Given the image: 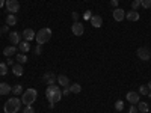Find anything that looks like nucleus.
I'll use <instances>...</instances> for the list:
<instances>
[{
    "mask_svg": "<svg viewBox=\"0 0 151 113\" xmlns=\"http://www.w3.org/2000/svg\"><path fill=\"white\" fill-rule=\"evenodd\" d=\"M115 109H116L118 112H121V110L124 109V101H121V99H118V101L115 103Z\"/></svg>",
    "mask_w": 151,
    "mask_h": 113,
    "instance_id": "bb28decb",
    "label": "nucleus"
},
{
    "mask_svg": "<svg viewBox=\"0 0 151 113\" xmlns=\"http://www.w3.org/2000/svg\"><path fill=\"white\" fill-rule=\"evenodd\" d=\"M20 109H21V99H18L17 97L9 98L8 101L5 103V106H3L5 113H17Z\"/></svg>",
    "mask_w": 151,
    "mask_h": 113,
    "instance_id": "f03ea898",
    "label": "nucleus"
},
{
    "mask_svg": "<svg viewBox=\"0 0 151 113\" xmlns=\"http://www.w3.org/2000/svg\"><path fill=\"white\" fill-rule=\"evenodd\" d=\"M125 98H127V101H129L130 104H137V103H139V92L130 91V92H127Z\"/></svg>",
    "mask_w": 151,
    "mask_h": 113,
    "instance_id": "1a4fd4ad",
    "label": "nucleus"
},
{
    "mask_svg": "<svg viewBox=\"0 0 151 113\" xmlns=\"http://www.w3.org/2000/svg\"><path fill=\"white\" fill-rule=\"evenodd\" d=\"M70 92H71V94H80V92H82V86H80L79 83L70 84Z\"/></svg>",
    "mask_w": 151,
    "mask_h": 113,
    "instance_id": "aec40b11",
    "label": "nucleus"
},
{
    "mask_svg": "<svg viewBox=\"0 0 151 113\" xmlns=\"http://www.w3.org/2000/svg\"><path fill=\"white\" fill-rule=\"evenodd\" d=\"M35 53H36V54H41V53H42V45L38 44V45L35 47Z\"/></svg>",
    "mask_w": 151,
    "mask_h": 113,
    "instance_id": "7c9ffc66",
    "label": "nucleus"
},
{
    "mask_svg": "<svg viewBox=\"0 0 151 113\" xmlns=\"http://www.w3.org/2000/svg\"><path fill=\"white\" fill-rule=\"evenodd\" d=\"M110 5L113 8H118V0H110Z\"/></svg>",
    "mask_w": 151,
    "mask_h": 113,
    "instance_id": "473e14b6",
    "label": "nucleus"
},
{
    "mask_svg": "<svg viewBox=\"0 0 151 113\" xmlns=\"http://www.w3.org/2000/svg\"><path fill=\"white\" fill-rule=\"evenodd\" d=\"M6 24H8V26H15V24H17V17L14 14H9L6 17Z\"/></svg>",
    "mask_w": 151,
    "mask_h": 113,
    "instance_id": "412c9836",
    "label": "nucleus"
},
{
    "mask_svg": "<svg viewBox=\"0 0 151 113\" xmlns=\"http://www.w3.org/2000/svg\"><path fill=\"white\" fill-rule=\"evenodd\" d=\"M50 38H52V29L44 27V29H41L40 32L36 33L35 39H36V42L40 44V45H44L45 42H48V41H50Z\"/></svg>",
    "mask_w": 151,
    "mask_h": 113,
    "instance_id": "7ed1b4c3",
    "label": "nucleus"
},
{
    "mask_svg": "<svg viewBox=\"0 0 151 113\" xmlns=\"http://www.w3.org/2000/svg\"><path fill=\"white\" fill-rule=\"evenodd\" d=\"M147 86H148V89H150V92H151V82H148V84H147Z\"/></svg>",
    "mask_w": 151,
    "mask_h": 113,
    "instance_id": "58836bf2",
    "label": "nucleus"
},
{
    "mask_svg": "<svg viewBox=\"0 0 151 113\" xmlns=\"http://www.w3.org/2000/svg\"><path fill=\"white\" fill-rule=\"evenodd\" d=\"M73 18H74V21L79 18V14H77V12H74V14H73Z\"/></svg>",
    "mask_w": 151,
    "mask_h": 113,
    "instance_id": "e433bc0d",
    "label": "nucleus"
},
{
    "mask_svg": "<svg viewBox=\"0 0 151 113\" xmlns=\"http://www.w3.org/2000/svg\"><path fill=\"white\" fill-rule=\"evenodd\" d=\"M141 5L144 6V9H151V0H142Z\"/></svg>",
    "mask_w": 151,
    "mask_h": 113,
    "instance_id": "cd10ccee",
    "label": "nucleus"
},
{
    "mask_svg": "<svg viewBox=\"0 0 151 113\" xmlns=\"http://www.w3.org/2000/svg\"><path fill=\"white\" fill-rule=\"evenodd\" d=\"M136 53H137V57H139L141 60H150L151 59V51L147 47H139Z\"/></svg>",
    "mask_w": 151,
    "mask_h": 113,
    "instance_id": "0eeeda50",
    "label": "nucleus"
},
{
    "mask_svg": "<svg viewBox=\"0 0 151 113\" xmlns=\"http://www.w3.org/2000/svg\"><path fill=\"white\" fill-rule=\"evenodd\" d=\"M71 32L76 35V36H82L85 33V26H83V23L80 21H74L73 23V26H71Z\"/></svg>",
    "mask_w": 151,
    "mask_h": 113,
    "instance_id": "423d86ee",
    "label": "nucleus"
},
{
    "mask_svg": "<svg viewBox=\"0 0 151 113\" xmlns=\"http://www.w3.org/2000/svg\"><path fill=\"white\" fill-rule=\"evenodd\" d=\"M6 65H14V60H12L11 57H8V62H6Z\"/></svg>",
    "mask_w": 151,
    "mask_h": 113,
    "instance_id": "c9c22d12",
    "label": "nucleus"
},
{
    "mask_svg": "<svg viewBox=\"0 0 151 113\" xmlns=\"http://www.w3.org/2000/svg\"><path fill=\"white\" fill-rule=\"evenodd\" d=\"M139 110H137V106L136 104H133V106H130V109H129V113H137Z\"/></svg>",
    "mask_w": 151,
    "mask_h": 113,
    "instance_id": "c85d7f7f",
    "label": "nucleus"
},
{
    "mask_svg": "<svg viewBox=\"0 0 151 113\" xmlns=\"http://www.w3.org/2000/svg\"><path fill=\"white\" fill-rule=\"evenodd\" d=\"M6 74H8V65L0 64V75H6Z\"/></svg>",
    "mask_w": 151,
    "mask_h": 113,
    "instance_id": "a878e982",
    "label": "nucleus"
},
{
    "mask_svg": "<svg viewBox=\"0 0 151 113\" xmlns=\"http://www.w3.org/2000/svg\"><path fill=\"white\" fill-rule=\"evenodd\" d=\"M45 98L48 99L50 104H56L62 98V91L58 84H48L45 89Z\"/></svg>",
    "mask_w": 151,
    "mask_h": 113,
    "instance_id": "f257e3e1",
    "label": "nucleus"
},
{
    "mask_svg": "<svg viewBox=\"0 0 151 113\" xmlns=\"http://www.w3.org/2000/svg\"><path fill=\"white\" fill-rule=\"evenodd\" d=\"M5 3H6V0H0V8H3Z\"/></svg>",
    "mask_w": 151,
    "mask_h": 113,
    "instance_id": "4c0bfd02",
    "label": "nucleus"
},
{
    "mask_svg": "<svg viewBox=\"0 0 151 113\" xmlns=\"http://www.w3.org/2000/svg\"><path fill=\"white\" fill-rule=\"evenodd\" d=\"M12 94H15V97L17 95H20V94H23V87H21V84H15L14 87H12V91H11Z\"/></svg>",
    "mask_w": 151,
    "mask_h": 113,
    "instance_id": "393cba45",
    "label": "nucleus"
},
{
    "mask_svg": "<svg viewBox=\"0 0 151 113\" xmlns=\"http://www.w3.org/2000/svg\"><path fill=\"white\" fill-rule=\"evenodd\" d=\"M23 38H24V41H32V39H35V36H36V32L33 30V29H24L23 30Z\"/></svg>",
    "mask_w": 151,
    "mask_h": 113,
    "instance_id": "9d476101",
    "label": "nucleus"
},
{
    "mask_svg": "<svg viewBox=\"0 0 151 113\" xmlns=\"http://www.w3.org/2000/svg\"><path fill=\"white\" fill-rule=\"evenodd\" d=\"M17 53V45H9V47H5L3 48V54L6 57H12V56H15Z\"/></svg>",
    "mask_w": 151,
    "mask_h": 113,
    "instance_id": "f8f14e48",
    "label": "nucleus"
},
{
    "mask_svg": "<svg viewBox=\"0 0 151 113\" xmlns=\"http://www.w3.org/2000/svg\"><path fill=\"white\" fill-rule=\"evenodd\" d=\"M58 83H59V86H64V87H68V86H70V79L67 77V75H64V74H60V75H58Z\"/></svg>",
    "mask_w": 151,
    "mask_h": 113,
    "instance_id": "dca6fc26",
    "label": "nucleus"
},
{
    "mask_svg": "<svg viewBox=\"0 0 151 113\" xmlns=\"http://www.w3.org/2000/svg\"><path fill=\"white\" fill-rule=\"evenodd\" d=\"M12 72H14V75H17V77H21L24 69H23V65L21 64H14L12 65Z\"/></svg>",
    "mask_w": 151,
    "mask_h": 113,
    "instance_id": "f3484780",
    "label": "nucleus"
},
{
    "mask_svg": "<svg viewBox=\"0 0 151 113\" xmlns=\"http://www.w3.org/2000/svg\"><path fill=\"white\" fill-rule=\"evenodd\" d=\"M12 87L8 84V83H0V95H8L11 94Z\"/></svg>",
    "mask_w": 151,
    "mask_h": 113,
    "instance_id": "a211bd4d",
    "label": "nucleus"
},
{
    "mask_svg": "<svg viewBox=\"0 0 151 113\" xmlns=\"http://www.w3.org/2000/svg\"><path fill=\"white\" fill-rule=\"evenodd\" d=\"M42 80L47 83V84H55V82H58V77L55 75V72H45Z\"/></svg>",
    "mask_w": 151,
    "mask_h": 113,
    "instance_id": "9b49d317",
    "label": "nucleus"
},
{
    "mask_svg": "<svg viewBox=\"0 0 151 113\" xmlns=\"http://www.w3.org/2000/svg\"><path fill=\"white\" fill-rule=\"evenodd\" d=\"M133 2H137V3H142V0H133Z\"/></svg>",
    "mask_w": 151,
    "mask_h": 113,
    "instance_id": "ea45409f",
    "label": "nucleus"
},
{
    "mask_svg": "<svg viewBox=\"0 0 151 113\" xmlns=\"http://www.w3.org/2000/svg\"><path fill=\"white\" fill-rule=\"evenodd\" d=\"M0 35H2V29H0Z\"/></svg>",
    "mask_w": 151,
    "mask_h": 113,
    "instance_id": "a19ab883",
    "label": "nucleus"
},
{
    "mask_svg": "<svg viewBox=\"0 0 151 113\" xmlns=\"http://www.w3.org/2000/svg\"><path fill=\"white\" fill-rule=\"evenodd\" d=\"M137 110H139V112H142V113H148V104L147 103H144V101H139V103H137Z\"/></svg>",
    "mask_w": 151,
    "mask_h": 113,
    "instance_id": "4be33fe9",
    "label": "nucleus"
},
{
    "mask_svg": "<svg viewBox=\"0 0 151 113\" xmlns=\"http://www.w3.org/2000/svg\"><path fill=\"white\" fill-rule=\"evenodd\" d=\"M20 33L18 32H11L9 33V41H11V44L12 45H18L20 44Z\"/></svg>",
    "mask_w": 151,
    "mask_h": 113,
    "instance_id": "ddd939ff",
    "label": "nucleus"
},
{
    "mask_svg": "<svg viewBox=\"0 0 151 113\" xmlns=\"http://www.w3.org/2000/svg\"><path fill=\"white\" fill-rule=\"evenodd\" d=\"M89 21H91V24H92L94 27H101L103 26V18L100 17V15H92Z\"/></svg>",
    "mask_w": 151,
    "mask_h": 113,
    "instance_id": "4468645a",
    "label": "nucleus"
},
{
    "mask_svg": "<svg viewBox=\"0 0 151 113\" xmlns=\"http://www.w3.org/2000/svg\"><path fill=\"white\" fill-rule=\"evenodd\" d=\"M125 18H127L129 21H137L139 20V12L132 9V11H129L127 14H125Z\"/></svg>",
    "mask_w": 151,
    "mask_h": 113,
    "instance_id": "2eb2a0df",
    "label": "nucleus"
},
{
    "mask_svg": "<svg viewBox=\"0 0 151 113\" xmlns=\"http://www.w3.org/2000/svg\"><path fill=\"white\" fill-rule=\"evenodd\" d=\"M36 97H38V94L35 89H27L26 92L21 94V103L24 106H32L36 101Z\"/></svg>",
    "mask_w": 151,
    "mask_h": 113,
    "instance_id": "20e7f679",
    "label": "nucleus"
},
{
    "mask_svg": "<svg viewBox=\"0 0 151 113\" xmlns=\"http://www.w3.org/2000/svg\"><path fill=\"white\" fill-rule=\"evenodd\" d=\"M91 17H92V14H91V11H86L85 14H83V18H85V20H91Z\"/></svg>",
    "mask_w": 151,
    "mask_h": 113,
    "instance_id": "2f4dec72",
    "label": "nucleus"
},
{
    "mask_svg": "<svg viewBox=\"0 0 151 113\" xmlns=\"http://www.w3.org/2000/svg\"><path fill=\"white\" fill-rule=\"evenodd\" d=\"M6 11L9 12V14H17V12L20 11V3H18V0H6Z\"/></svg>",
    "mask_w": 151,
    "mask_h": 113,
    "instance_id": "39448f33",
    "label": "nucleus"
},
{
    "mask_svg": "<svg viewBox=\"0 0 151 113\" xmlns=\"http://www.w3.org/2000/svg\"><path fill=\"white\" fill-rule=\"evenodd\" d=\"M112 17H113V20H115V21H124L125 12H124V9L115 8V9H113V12H112Z\"/></svg>",
    "mask_w": 151,
    "mask_h": 113,
    "instance_id": "6e6552de",
    "label": "nucleus"
},
{
    "mask_svg": "<svg viewBox=\"0 0 151 113\" xmlns=\"http://www.w3.org/2000/svg\"><path fill=\"white\" fill-rule=\"evenodd\" d=\"M18 48H20V51H21V53L26 54V53H29V50H30V44H29L27 41H23V42L18 44Z\"/></svg>",
    "mask_w": 151,
    "mask_h": 113,
    "instance_id": "6ab92c4d",
    "label": "nucleus"
},
{
    "mask_svg": "<svg viewBox=\"0 0 151 113\" xmlns=\"http://www.w3.org/2000/svg\"><path fill=\"white\" fill-rule=\"evenodd\" d=\"M62 94H64V95H68V94H70V86H68V87H64V91H62Z\"/></svg>",
    "mask_w": 151,
    "mask_h": 113,
    "instance_id": "72a5a7b5",
    "label": "nucleus"
},
{
    "mask_svg": "<svg viewBox=\"0 0 151 113\" xmlns=\"http://www.w3.org/2000/svg\"><path fill=\"white\" fill-rule=\"evenodd\" d=\"M139 94H142V95H148V97H151V92H150V89H148V86H147V84H142V86L139 87Z\"/></svg>",
    "mask_w": 151,
    "mask_h": 113,
    "instance_id": "b1692460",
    "label": "nucleus"
},
{
    "mask_svg": "<svg viewBox=\"0 0 151 113\" xmlns=\"http://www.w3.org/2000/svg\"><path fill=\"white\" fill-rule=\"evenodd\" d=\"M24 113H35V110H33L32 106H26L24 107Z\"/></svg>",
    "mask_w": 151,
    "mask_h": 113,
    "instance_id": "c756f323",
    "label": "nucleus"
},
{
    "mask_svg": "<svg viewBox=\"0 0 151 113\" xmlns=\"http://www.w3.org/2000/svg\"><path fill=\"white\" fill-rule=\"evenodd\" d=\"M8 30H9V26H8V24H5V26L2 27V33L3 32H8Z\"/></svg>",
    "mask_w": 151,
    "mask_h": 113,
    "instance_id": "f704fd0d",
    "label": "nucleus"
},
{
    "mask_svg": "<svg viewBox=\"0 0 151 113\" xmlns=\"http://www.w3.org/2000/svg\"><path fill=\"white\" fill-rule=\"evenodd\" d=\"M15 59H17V62H18V64H24V62H27V56L26 54H24V53H20V54H17L15 56Z\"/></svg>",
    "mask_w": 151,
    "mask_h": 113,
    "instance_id": "5701e85b",
    "label": "nucleus"
}]
</instances>
